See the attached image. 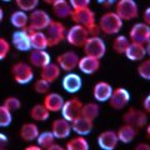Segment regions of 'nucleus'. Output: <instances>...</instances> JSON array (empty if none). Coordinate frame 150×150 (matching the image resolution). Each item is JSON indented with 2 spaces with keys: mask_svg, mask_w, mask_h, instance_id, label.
I'll return each instance as SVG.
<instances>
[{
  "mask_svg": "<svg viewBox=\"0 0 150 150\" xmlns=\"http://www.w3.org/2000/svg\"><path fill=\"white\" fill-rule=\"evenodd\" d=\"M50 86H51V83H49L48 80H45L43 78H39L34 83V90L38 94H41V95L48 94L50 91Z\"/></svg>",
  "mask_w": 150,
  "mask_h": 150,
  "instance_id": "obj_38",
  "label": "nucleus"
},
{
  "mask_svg": "<svg viewBox=\"0 0 150 150\" xmlns=\"http://www.w3.org/2000/svg\"><path fill=\"white\" fill-rule=\"evenodd\" d=\"M10 49H11V44L5 39V38H1L0 36V62L4 60L10 53Z\"/></svg>",
  "mask_w": 150,
  "mask_h": 150,
  "instance_id": "obj_40",
  "label": "nucleus"
},
{
  "mask_svg": "<svg viewBox=\"0 0 150 150\" xmlns=\"http://www.w3.org/2000/svg\"><path fill=\"white\" fill-rule=\"evenodd\" d=\"M51 62L50 54L45 50H40V49H31L30 54H29V64L33 68H38L41 69L45 65H48Z\"/></svg>",
  "mask_w": 150,
  "mask_h": 150,
  "instance_id": "obj_20",
  "label": "nucleus"
},
{
  "mask_svg": "<svg viewBox=\"0 0 150 150\" xmlns=\"http://www.w3.org/2000/svg\"><path fill=\"white\" fill-rule=\"evenodd\" d=\"M130 103V93L125 88H115L109 99V105L115 110H123Z\"/></svg>",
  "mask_w": 150,
  "mask_h": 150,
  "instance_id": "obj_12",
  "label": "nucleus"
},
{
  "mask_svg": "<svg viewBox=\"0 0 150 150\" xmlns=\"http://www.w3.org/2000/svg\"><path fill=\"white\" fill-rule=\"evenodd\" d=\"M123 121L125 124H129L134 126V128H137L138 130L145 128V125L148 123L146 111L144 109L140 110V109H135V108H129L123 115Z\"/></svg>",
  "mask_w": 150,
  "mask_h": 150,
  "instance_id": "obj_8",
  "label": "nucleus"
},
{
  "mask_svg": "<svg viewBox=\"0 0 150 150\" xmlns=\"http://www.w3.org/2000/svg\"><path fill=\"white\" fill-rule=\"evenodd\" d=\"M124 55L130 62H142L143 59H145V56H146V49H145L144 44L130 41V44Z\"/></svg>",
  "mask_w": 150,
  "mask_h": 150,
  "instance_id": "obj_23",
  "label": "nucleus"
},
{
  "mask_svg": "<svg viewBox=\"0 0 150 150\" xmlns=\"http://www.w3.org/2000/svg\"><path fill=\"white\" fill-rule=\"evenodd\" d=\"M64 98L60 95L59 93H48L45 94L43 104L46 106L50 112H60L62 111V108L64 105Z\"/></svg>",
  "mask_w": 150,
  "mask_h": 150,
  "instance_id": "obj_22",
  "label": "nucleus"
},
{
  "mask_svg": "<svg viewBox=\"0 0 150 150\" xmlns=\"http://www.w3.org/2000/svg\"><path fill=\"white\" fill-rule=\"evenodd\" d=\"M39 3H40V0H15L18 9L24 10L26 13H30L34 10V9H36L38 5H39Z\"/></svg>",
  "mask_w": 150,
  "mask_h": 150,
  "instance_id": "obj_37",
  "label": "nucleus"
},
{
  "mask_svg": "<svg viewBox=\"0 0 150 150\" xmlns=\"http://www.w3.org/2000/svg\"><path fill=\"white\" fill-rule=\"evenodd\" d=\"M50 116V111L46 109L44 104H35L30 109V118L31 120L36 121V123H43V121L48 120Z\"/></svg>",
  "mask_w": 150,
  "mask_h": 150,
  "instance_id": "obj_30",
  "label": "nucleus"
},
{
  "mask_svg": "<svg viewBox=\"0 0 150 150\" xmlns=\"http://www.w3.org/2000/svg\"><path fill=\"white\" fill-rule=\"evenodd\" d=\"M9 144V139L4 133H0V150H4L8 148Z\"/></svg>",
  "mask_w": 150,
  "mask_h": 150,
  "instance_id": "obj_42",
  "label": "nucleus"
},
{
  "mask_svg": "<svg viewBox=\"0 0 150 150\" xmlns=\"http://www.w3.org/2000/svg\"><path fill=\"white\" fill-rule=\"evenodd\" d=\"M3 105L5 108H8L11 112H14V111H18L21 108V101L16 96H8V98H5Z\"/></svg>",
  "mask_w": 150,
  "mask_h": 150,
  "instance_id": "obj_39",
  "label": "nucleus"
},
{
  "mask_svg": "<svg viewBox=\"0 0 150 150\" xmlns=\"http://www.w3.org/2000/svg\"><path fill=\"white\" fill-rule=\"evenodd\" d=\"M51 18L43 9H34L29 14V25L28 28L31 30H45L50 24Z\"/></svg>",
  "mask_w": 150,
  "mask_h": 150,
  "instance_id": "obj_9",
  "label": "nucleus"
},
{
  "mask_svg": "<svg viewBox=\"0 0 150 150\" xmlns=\"http://www.w3.org/2000/svg\"><path fill=\"white\" fill-rule=\"evenodd\" d=\"M45 35L49 41V48L50 46H56L60 43H63L67 36V28L60 20H54L51 19L50 24L45 29Z\"/></svg>",
  "mask_w": 150,
  "mask_h": 150,
  "instance_id": "obj_4",
  "label": "nucleus"
},
{
  "mask_svg": "<svg viewBox=\"0 0 150 150\" xmlns=\"http://www.w3.org/2000/svg\"><path fill=\"white\" fill-rule=\"evenodd\" d=\"M90 36V33L85 26L80 24H74L67 29V36L65 40L68 41L69 45L75 46V48H83V45L85 44L88 38Z\"/></svg>",
  "mask_w": 150,
  "mask_h": 150,
  "instance_id": "obj_6",
  "label": "nucleus"
},
{
  "mask_svg": "<svg viewBox=\"0 0 150 150\" xmlns=\"http://www.w3.org/2000/svg\"><path fill=\"white\" fill-rule=\"evenodd\" d=\"M118 133V138H119V143H123V144H130L134 142V139L138 137V129L131 126L129 124H125L121 125L119 130L116 131Z\"/></svg>",
  "mask_w": 150,
  "mask_h": 150,
  "instance_id": "obj_28",
  "label": "nucleus"
},
{
  "mask_svg": "<svg viewBox=\"0 0 150 150\" xmlns=\"http://www.w3.org/2000/svg\"><path fill=\"white\" fill-rule=\"evenodd\" d=\"M129 44H130L129 36L118 35V36H115L114 40H112V50L119 55H124L126 49H128Z\"/></svg>",
  "mask_w": 150,
  "mask_h": 150,
  "instance_id": "obj_33",
  "label": "nucleus"
},
{
  "mask_svg": "<svg viewBox=\"0 0 150 150\" xmlns=\"http://www.w3.org/2000/svg\"><path fill=\"white\" fill-rule=\"evenodd\" d=\"M40 134V130L38 128V125L35 123H25L21 125L20 130H19V135L20 139L25 143H33L38 139Z\"/></svg>",
  "mask_w": 150,
  "mask_h": 150,
  "instance_id": "obj_24",
  "label": "nucleus"
},
{
  "mask_svg": "<svg viewBox=\"0 0 150 150\" xmlns=\"http://www.w3.org/2000/svg\"><path fill=\"white\" fill-rule=\"evenodd\" d=\"M1 1H4V3H9V1H13V0H1Z\"/></svg>",
  "mask_w": 150,
  "mask_h": 150,
  "instance_id": "obj_54",
  "label": "nucleus"
},
{
  "mask_svg": "<svg viewBox=\"0 0 150 150\" xmlns=\"http://www.w3.org/2000/svg\"><path fill=\"white\" fill-rule=\"evenodd\" d=\"M9 20H10V24L15 29H25L29 25V15H28L26 11L20 10V9L13 11Z\"/></svg>",
  "mask_w": 150,
  "mask_h": 150,
  "instance_id": "obj_29",
  "label": "nucleus"
},
{
  "mask_svg": "<svg viewBox=\"0 0 150 150\" xmlns=\"http://www.w3.org/2000/svg\"><path fill=\"white\" fill-rule=\"evenodd\" d=\"M145 49H146V55L150 58V40L148 41L146 44H145Z\"/></svg>",
  "mask_w": 150,
  "mask_h": 150,
  "instance_id": "obj_49",
  "label": "nucleus"
},
{
  "mask_svg": "<svg viewBox=\"0 0 150 150\" xmlns=\"http://www.w3.org/2000/svg\"><path fill=\"white\" fill-rule=\"evenodd\" d=\"M14 81L19 85H26L34 80V68L29 63L18 62L10 69Z\"/></svg>",
  "mask_w": 150,
  "mask_h": 150,
  "instance_id": "obj_3",
  "label": "nucleus"
},
{
  "mask_svg": "<svg viewBox=\"0 0 150 150\" xmlns=\"http://www.w3.org/2000/svg\"><path fill=\"white\" fill-rule=\"evenodd\" d=\"M62 86L68 94H76L83 88V79L79 74L74 71H69L64 75L62 80Z\"/></svg>",
  "mask_w": 150,
  "mask_h": 150,
  "instance_id": "obj_15",
  "label": "nucleus"
},
{
  "mask_svg": "<svg viewBox=\"0 0 150 150\" xmlns=\"http://www.w3.org/2000/svg\"><path fill=\"white\" fill-rule=\"evenodd\" d=\"M53 143H55V137H54V134L51 133V130L41 131L36 139V144L39 145L41 149H46V150L50 148V145Z\"/></svg>",
  "mask_w": 150,
  "mask_h": 150,
  "instance_id": "obj_34",
  "label": "nucleus"
},
{
  "mask_svg": "<svg viewBox=\"0 0 150 150\" xmlns=\"http://www.w3.org/2000/svg\"><path fill=\"white\" fill-rule=\"evenodd\" d=\"M63 70L60 69V67L56 63H49L48 65H45L44 68L40 69V78L48 80L49 83H54L55 80H58L62 75Z\"/></svg>",
  "mask_w": 150,
  "mask_h": 150,
  "instance_id": "obj_27",
  "label": "nucleus"
},
{
  "mask_svg": "<svg viewBox=\"0 0 150 150\" xmlns=\"http://www.w3.org/2000/svg\"><path fill=\"white\" fill-rule=\"evenodd\" d=\"M143 21L150 26V6H148L143 11Z\"/></svg>",
  "mask_w": 150,
  "mask_h": 150,
  "instance_id": "obj_44",
  "label": "nucleus"
},
{
  "mask_svg": "<svg viewBox=\"0 0 150 150\" xmlns=\"http://www.w3.org/2000/svg\"><path fill=\"white\" fill-rule=\"evenodd\" d=\"M137 71L142 79L150 81V58L143 59L142 62H140V64L137 68Z\"/></svg>",
  "mask_w": 150,
  "mask_h": 150,
  "instance_id": "obj_35",
  "label": "nucleus"
},
{
  "mask_svg": "<svg viewBox=\"0 0 150 150\" xmlns=\"http://www.w3.org/2000/svg\"><path fill=\"white\" fill-rule=\"evenodd\" d=\"M100 60L101 59H98L95 56H90V55L83 56V58L79 59V63H78L79 71L85 75L95 74L100 69Z\"/></svg>",
  "mask_w": 150,
  "mask_h": 150,
  "instance_id": "obj_18",
  "label": "nucleus"
},
{
  "mask_svg": "<svg viewBox=\"0 0 150 150\" xmlns=\"http://www.w3.org/2000/svg\"><path fill=\"white\" fill-rule=\"evenodd\" d=\"M137 150H150V145L148 143H140L135 146Z\"/></svg>",
  "mask_w": 150,
  "mask_h": 150,
  "instance_id": "obj_45",
  "label": "nucleus"
},
{
  "mask_svg": "<svg viewBox=\"0 0 150 150\" xmlns=\"http://www.w3.org/2000/svg\"><path fill=\"white\" fill-rule=\"evenodd\" d=\"M116 1H118V0H105V1L103 3V6L104 8H111L112 5H115Z\"/></svg>",
  "mask_w": 150,
  "mask_h": 150,
  "instance_id": "obj_46",
  "label": "nucleus"
},
{
  "mask_svg": "<svg viewBox=\"0 0 150 150\" xmlns=\"http://www.w3.org/2000/svg\"><path fill=\"white\" fill-rule=\"evenodd\" d=\"M70 19L74 21V24H80L85 26L90 33V35H99L100 29L95 20V13H94L90 6L81 8V9H74Z\"/></svg>",
  "mask_w": 150,
  "mask_h": 150,
  "instance_id": "obj_1",
  "label": "nucleus"
},
{
  "mask_svg": "<svg viewBox=\"0 0 150 150\" xmlns=\"http://www.w3.org/2000/svg\"><path fill=\"white\" fill-rule=\"evenodd\" d=\"M100 114V106L98 105V101H90L83 105L81 115L90 120H95Z\"/></svg>",
  "mask_w": 150,
  "mask_h": 150,
  "instance_id": "obj_32",
  "label": "nucleus"
},
{
  "mask_svg": "<svg viewBox=\"0 0 150 150\" xmlns=\"http://www.w3.org/2000/svg\"><path fill=\"white\" fill-rule=\"evenodd\" d=\"M71 123L69 120L64 119L63 116L59 119H55L51 123V133L54 134L55 139H67L71 134Z\"/></svg>",
  "mask_w": 150,
  "mask_h": 150,
  "instance_id": "obj_17",
  "label": "nucleus"
},
{
  "mask_svg": "<svg viewBox=\"0 0 150 150\" xmlns=\"http://www.w3.org/2000/svg\"><path fill=\"white\" fill-rule=\"evenodd\" d=\"M67 150H89V142L83 135H76V137L68 140L65 144Z\"/></svg>",
  "mask_w": 150,
  "mask_h": 150,
  "instance_id": "obj_31",
  "label": "nucleus"
},
{
  "mask_svg": "<svg viewBox=\"0 0 150 150\" xmlns=\"http://www.w3.org/2000/svg\"><path fill=\"white\" fill-rule=\"evenodd\" d=\"M51 9H53L54 15L59 19H69L74 10L69 0H56L51 4Z\"/></svg>",
  "mask_w": 150,
  "mask_h": 150,
  "instance_id": "obj_25",
  "label": "nucleus"
},
{
  "mask_svg": "<svg viewBox=\"0 0 150 150\" xmlns=\"http://www.w3.org/2000/svg\"><path fill=\"white\" fill-rule=\"evenodd\" d=\"M41 1H44L45 4H48V5H51L54 1H56V0H41Z\"/></svg>",
  "mask_w": 150,
  "mask_h": 150,
  "instance_id": "obj_52",
  "label": "nucleus"
},
{
  "mask_svg": "<svg viewBox=\"0 0 150 150\" xmlns=\"http://www.w3.org/2000/svg\"><path fill=\"white\" fill-rule=\"evenodd\" d=\"M83 50L85 55L95 56L98 59H103L104 55L106 54V45L103 38L99 35H90L83 45Z\"/></svg>",
  "mask_w": 150,
  "mask_h": 150,
  "instance_id": "obj_7",
  "label": "nucleus"
},
{
  "mask_svg": "<svg viewBox=\"0 0 150 150\" xmlns=\"http://www.w3.org/2000/svg\"><path fill=\"white\" fill-rule=\"evenodd\" d=\"M98 145L101 150H114L119 144L118 133L114 130H105L98 135Z\"/></svg>",
  "mask_w": 150,
  "mask_h": 150,
  "instance_id": "obj_16",
  "label": "nucleus"
},
{
  "mask_svg": "<svg viewBox=\"0 0 150 150\" xmlns=\"http://www.w3.org/2000/svg\"><path fill=\"white\" fill-rule=\"evenodd\" d=\"M48 150H63V146H60V144H56V143H53L50 145V148Z\"/></svg>",
  "mask_w": 150,
  "mask_h": 150,
  "instance_id": "obj_47",
  "label": "nucleus"
},
{
  "mask_svg": "<svg viewBox=\"0 0 150 150\" xmlns=\"http://www.w3.org/2000/svg\"><path fill=\"white\" fill-rule=\"evenodd\" d=\"M143 109L146 111V114H150V94L144 98V100H143Z\"/></svg>",
  "mask_w": 150,
  "mask_h": 150,
  "instance_id": "obj_43",
  "label": "nucleus"
},
{
  "mask_svg": "<svg viewBox=\"0 0 150 150\" xmlns=\"http://www.w3.org/2000/svg\"><path fill=\"white\" fill-rule=\"evenodd\" d=\"M114 88L108 81H98L93 88V96L98 103H106L109 101Z\"/></svg>",
  "mask_w": 150,
  "mask_h": 150,
  "instance_id": "obj_19",
  "label": "nucleus"
},
{
  "mask_svg": "<svg viewBox=\"0 0 150 150\" xmlns=\"http://www.w3.org/2000/svg\"><path fill=\"white\" fill-rule=\"evenodd\" d=\"M94 120H90L85 118V116H78L75 120L71 121V129L76 135H83V137H86L93 131L94 128Z\"/></svg>",
  "mask_w": 150,
  "mask_h": 150,
  "instance_id": "obj_21",
  "label": "nucleus"
},
{
  "mask_svg": "<svg viewBox=\"0 0 150 150\" xmlns=\"http://www.w3.org/2000/svg\"><path fill=\"white\" fill-rule=\"evenodd\" d=\"M11 123L13 112L4 105H0V128H8Z\"/></svg>",
  "mask_w": 150,
  "mask_h": 150,
  "instance_id": "obj_36",
  "label": "nucleus"
},
{
  "mask_svg": "<svg viewBox=\"0 0 150 150\" xmlns=\"http://www.w3.org/2000/svg\"><path fill=\"white\" fill-rule=\"evenodd\" d=\"M96 1H98V3H99V4H101V5H103V3H104V1H105V0H96Z\"/></svg>",
  "mask_w": 150,
  "mask_h": 150,
  "instance_id": "obj_53",
  "label": "nucleus"
},
{
  "mask_svg": "<svg viewBox=\"0 0 150 150\" xmlns=\"http://www.w3.org/2000/svg\"><path fill=\"white\" fill-rule=\"evenodd\" d=\"M124 21L115 11H106L100 16L98 25H99L100 33L105 35H116L119 34Z\"/></svg>",
  "mask_w": 150,
  "mask_h": 150,
  "instance_id": "obj_2",
  "label": "nucleus"
},
{
  "mask_svg": "<svg viewBox=\"0 0 150 150\" xmlns=\"http://www.w3.org/2000/svg\"><path fill=\"white\" fill-rule=\"evenodd\" d=\"M145 131H146V138L150 140V124L146 126V130H145Z\"/></svg>",
  "mask_w": 150,
  "mask_h": 150,
  "instance_id": "obj_50",
  "label": "nucleus"
},
{
  "mask_svg": "<svg viewBox=\"0 0 150 150\" xmlns=\"http://www.w3.org/2000/svg\"><path fill=\"white\" fill-rule=\"evenodd\" d=\"M90 1L91 0H69L73 9H81V8L90 6Z\"/></svg>",
  "mask_w": 150,
  "mask_h": 150,
  "instance_id": "obj_41",
  "label": "nucleus"
},
{
  "mask_svg": "<svg viewBox=\"0 0 150 150\" xmlns=\"http://www.w3.org/2000/svg\"><path fill=\"white\" fill-rule=\"evenodd\" d=\"M3 19H4V10H3V8L0 6V23L3 21Z\"/></svg>",
  "mask_w": 150,
  "mask_h": 150,
  "instance_id": "obj_51",
  "label": "nucleus"
},
{
  "mask_svg": "<svg viewBox=\"0 0 150 150\" xmlns=\"http://www.w3.org/2000/svg\"><path fill=\"white\" fill-rule=\"evenodd\" d=\"M11 45L18 51H30L31 50V43H30V33L29 29H16L13 33L11 36Z\"/></svg>",
  "mask_w": 150,
  "mask_h": 150,
  "instance_id": "obj_11",
  "label": "nucleus"
},
{
  "mask_svg": "<svg viewBox=\"0 0 150 150\" xmlns=\"http://www.w3.org/2000/svg\"><path fill=\"white\" fill-rule=\"evenodd\" d=\"M115 13L123 21H131L139 16V6L135 0H118L115 3Z\"/></svg>",
  "mask_w": 150,
  "mask_h": 150,
  "instance_id": "obj_5",
  "label": "nucleus"
},
{
  "mask_svg": "<svg viewBox=\"0 0 150 150\" xmlns=\"http://www.w3.org/2000/svg\"><path fill=\"white\" fill-rule=\"evenodd\" d=\"M129 39L133 43H140L145 45L150 40V26L144 21L134 24L129 30Z\"/></svg>",
  "mask_w": 150,
  "mask_h": 150,
  "instance_id": "obj_13",
  "label": "nucleus"
},
{
  "mask_svg": "<svg viewBox=\"0 0 150 150\" xmlns=\"http://www.w3.org/2000/svg\"><path fill=\"white\" fill-rule=\"evenodd\" d=\"M79 59H80V56L75 53V51L68 50V51H64V53L58 55L56 64L59 65L63 71L69 73V71H74V70L78 68Z\"/></svg>",
  "mask_w": 150,
  "mask_h": 150,
  "instance_id": "obj_14",
  "label": "nucleus"
},
{
  "mask_svg": "<svg viewBox=\"0 0 150 150\" xmlns=\"http://www.w3.org/2000/svg\"><path fill=\"white\" fill-rule=\"evenodd\" d=\"M29 29V28H28ZM30 33V43H31V49H40L45 50L49 48V41L46 38L45 33L43 30H31L29 29Z\"/></svg>",
  "mask_w": 150,
  "mask_h": 150,
  "instance_id": "obj_26",
  "label": "nucleus"
},
{
  "mask_svg": "<svg viewBox=\"0 0 150 150\" xmlns=\"http://www.w3.org/2000/svg\"><path fill=\"white\" fill-rule=\"evenodd\" d=\"M83 101L79 98H70V99L64 101V105L62 108V116L64 119L69 120L71 123L78 116L81 115V109H83Z\"/></svg>",
  "mask_w": 150,
  "mask_h": 150,
  "instance_id": "obj_10",
  "label": "nucleus"
},
{
  "mask_svg": "<svg viewBox=\"0 0 150 150\" xmlns=\"http://www.w3.org/2000/svg\"><path fill=\"white\" fill-rule=\"evenodd\" d=\"M41 148L39 146V145H35V144H31V145H29V146H26L25 148V150H40Z\"/></svg>",
  "mask_w": 150,
  "mask_h": 150,
  "instance_id": "obj_48",
  "label": "nucleus"
}]
</instances>
